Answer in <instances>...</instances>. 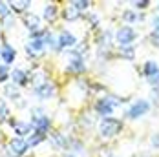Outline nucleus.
Here are the masks:
<instances>
[{
  "label": "nucleus",
  "instance_id": "obj_1",
  "mask_svg": "<svg viewBox=\"0 0 159 157\" xmlns=\"http://www.w3.org/2000/svg\"><path fill=\"white\" fill-rule=\"evenodd\" d=\"M123 130V123L119 119H113V117H104L101 123H99V133L101 137L104 139H111V137H117Z\"/></svg>",
  "mask_w": 159,
  "mask_h": 157
},
{
  "label": "nucleus",
  "instance_id": "obj_2",
  "mask_svg": "<svg viewBox=\"0 0 159 157\" xmlns=\"http://www.w3.org/2000/svg\"><path fill=\"white\" fill-rule=\"evenodd\" d=\"M121 104V99L115 97V95H104L102 99H99L95 102V113H99L102 119L104 117H110L113 110Z\"/></svg>",
  "mask_w": 159,
  "mask_h": 157
},
{
  "label": "nucleus",
  "instance_id": "obj_3",
  "mask_svg": "<svg viewBox=\"0 0 159 157\" xmlns=\"http://www.w3.org/2000/svg\"><path fill=\"white\" fill-rule=\"evenodd\" d=\"M31 124L35 128V132H40V133L48 135V132L51 130V119L44 113L42 108H33L31 110Z\"/></svg>",
  "mask_w": 159,
  "mask_h": 157
},
{
  "label": "nucleus",
  "instance_id": "obj_4",
  "mask_svg": "<svg viewBox=\"0 0 159 157\" xmlns=\"http://www.w3.org/2000/svg\"><path fill=\"white\" fill-rule=\"evenodd\" d=\"M150 111V101L146 99H137L134 101L126 110V117L128 119H141L143 115H146Z\"/></svg>",
  "mask_w": 159,
  "mask_h": 157
},
{
  "label": "nucleus",
  "instance_id": "obj_5",
  "mask_svg": "<svg viewBox=\"0 0 159 157\" xmlns=\"http://www.w3.org/2000/svg\"><path fill=\"white\" fill-rule=\"evenodd\" d=\"M30 150L28 141L22 137H11L7 142V155L9 157H22L26 155V152Z\"/></svg>",
  "mask_w": 159,
  "mask_h": 157
},
{
  "label": "nucleus",
  "instance_id": "obj_6",
  "mask_svg": "<svg viewBox=\"0 0 159 157\" xmlns=\"http://www.w3.org/2000/svg\"><path fill=\"white\" fill-rule=\"evenodd\" d=\"M33 92H35V97H37V99L48 101V99H53V97H55V86H53L49 80H40L39 84H35Z\"/></svg>",
  "mask_w": 159,
  "mask_h": 157
},
{
  "label": "nucleus",
  "instance_id": "obj_7",
  "mask_svg": "<svg viewBox=\"0 0 159 157\" xmlns=\"http://www.w3.org/2000/svg\"><path fill=\"white\" fill-rule=\"evenodd\" d=\"M113 38H115L117 44H121V46H130V44L137 38V33L134 31V28H130V26H123V28H119V29L115 31Z\"/></svg>",
  "mask_w": 159,
  "mask_h": 157
},
{
  "label": "nucleus",
  "instance_id": "obj_8",
  "mask_svg": "<svg viewBox=\"0 0 159 157\" xmlns=\"http://www.w3.org/2000/svg\"><path fill=\"white\" fill-rule=\"evenodd\" d=\"M9 126L15 130L16 137H22V139H24L26 135H31L33 132H35L31 121L28 123V121H15V119H11V121H9Z\"/></svg>",
  "mask_w": 159,
  "mask_h": 157
},
{
  "label": "nucleus",
  "instance_id": "obj_9",
  "mask_svg": "<svg viewBox=\"0 0 159 157\" xmlns=\"http://www.w3.org/2000/svg\"><path fill=\"white\" fill-rule=\"evenodd\" d=\"M0 59H2V62L6 64H11V62H15V59H16V49L7 40H4L2 44H0Z\"/></svg>",
  "mask_w": 159,
  "mask_h": 157
},
{
  "label": "nucleus",
  "instance_id": "obj_10",
  "mask_svg": "<svg viewBox=\"0 0 159 157\" xmlns=\"http://www.w3.org/2000/svg\"><path fill=\"white\" fill-rule=\"evenodd\" d=\"M68 71H71V73H75V75H77V73H82V71H86V64H84V59L70 51V62H68Z\"/></svg>",
  "mask_w": 159,
  "mask_h": 157
},
{
  "label": "nucleus",
  "instance_id": "obj_11",
  "mask_svg": "<svg viewBox=\"0 0 159 157\" xmlns=\"http://www.w3.org/2000/svg\"><path fill=\"white\" fill-rule=\"evenodd\" d=\"M11 80H13V84L15 86H28L30 84V80H31V75L26 71V70H20V68H15L13 71H11Z\"/></svg>",
  "mask_w": 159,
  "mask_h": 157
},
{
  "label": "nucleus",
  "instance_id": "obj_12",
  "mask_svg": "<svg viewBox=\"0 0 159 157\" xmlns=\"http://www.w3.org/2000/svg\"><path fill=\"white\" fill-rule=\"evenodd\" d=\"M22 22H24V26H26L31 33L39 31V29H40V24H42L40 16L35 15V13H28V15L24 16V20H22Z\"/></svg>",
  "mask_w": 159,
  "mask_h": 157
},
{
  "label": "nucleus",
  "instance_id": "obj_13",
  "mask_svg": "<svg viewBox=\"0 0 159 157\" xmlns=\"http://www.w3.org/2000/svg\"><path fill=\"white\" fill-rule=\"evenodd\" d=\"M49 142L53 148H59V150H68L70 148V137H66L64 133H53L49 137Z\"/></svg>",
  "mask_w": 159,
  "mask_h": 157
},
{
  "label": "nucleus",
  "instance_id": "obj_14",
  "mask_svg": "<svg viewBox=\"0 0 159 157\" xmlns=\"http://www.w3.org/2000/svg\"><path fill=\"white\" fill-rule=\"evenodd\" d=\"M42 16L46 22H55L57 16H59V7L55 4H46L44 9H42Z\"/></svg>",
  "mask_w": 159,
  "mask_h": 157
},
{
  "label": "nucleus",
  "instance_id": "obj_15",
  "mask_svg": "<svg viewBox=\"0 0 159 157\" xmlns=\"http://www.w3.org/2000/svg\"><path fill=\"white\" fill-rule=\"evenodd\" d=\"M7 6H9V9L15 11V13H24V11L30 9L31 2H30V0H16V2H7Z\"/></svg>",
  "mask_w": 159,
  "mask_h": 157
},
{
  "label": "nucleus",
  "instance_id": "obj_16",
  "mask_svg": "<svg viewBox=\"0 0 159 157\" xmlns=\"http://www.w3.org/2000/svg\"><path fill=\"white\" fill-rule=\"evenodd\" d=\"M79 16H80V13L75 9V7H71L70 4L62 9V18L66 20V22H75V20H79Z\"/></svg>",
  "mask_w": 159,
  "mask_h": 157
},
{
  "label": "nucleus",
  "instance_id": "obj_17",
  "mask_svg": "<svg viewBox=\"0 0 159 157\" xmlns=\"http://www.w3.org/2000/svg\"><path fill=\"white\" fill-rule=\"evenodd\" d=\"M4 95H6L7 99L18 101V99H20V90H18V86H15V84L11 82V84H6V86H4Z\"/></svg>",
  "mask_w": 159,
  "mask_h": 157
},
{
  "label": "nucleus",
  "instance_id": "obj_18",
  "mask_svg": "<svg viewBox=\"0 0 159 157\" xmlns=\"http://www.w3.org/2000/svg\"><path fill=\"white\" fill-rule=\"evenodd\" d=\"M157 71H159L157 62H154V61H148V62H144V66H143V73H144V77H146V78L154 77Z\"/></svg>",
  "mask_w": 159,
  "mask_h": 157
},
{
  "label": "nucleus",
  "instance_id": "obj_19",
  "mask_svg": "<svg viewBox=\"0 0 159 157\" xmlns=\"http://www.w3.org/2000/svg\"><path fill=\"white\" fill-rule=\"evenodd\" d=\"M44 139H46V135H44V133H40V132H33L31 135H30V139H26V141H28V146L33 148V146L40 144Z\"/></svg>",
  "mask_w": 159,
  "mask_h": 157
},
{
  "label": "nucleus",
  "instance_id": "obj_20",
  "mask_svg": "<svg viewBox=\"0 0 159 157\" xmlns=\"http://www.w3.org/2000/svg\"><path fill=\"white\" fill-rule=\"evenodd\" d=\"M119 55H121L123 59L132 61V59L135 57V47H134V46H123L121 49H119Z\"/></svg>",
  "mask_w": 159,
  "mask_h": 157
},
{
  "label": "nucleus",
  "instance_id": "obj_21",
  "mask_svg": "<svg viewBox=\"0 0 159 157\" xmlns=\"http://www.w3.org/2000/svg\"><path fill=\"white\" fill-rule=\"evenodd\" d=\"M70 6H71V7H75V9L80 13V11L90 9V6H92V4H90V2H86V0H73V2H70Z\"/></svg>",
  "mask_w": 159,
  "mask_h": 157
},
{
  "label": "nucleus",
  "instance_id": "obj_22",
  "mask_svg": "<svg viewBox=\"0 0 159 157\" xmlns=\"http://www.w3.org/2000/svg\"><path fill=\"white\" fill-rule=\"evenodd\" d=\"M123 20L128 22V24H134V22H137V20H139V16H137V13H135L134 9H126V11L123 13Z\"/></svg>",
  "mask_w": 159,
  "mask_h": 157
},
{
  "label": "nucleus",
  "instance_id": "obj_23",
  "mask_svg": "<svg viewBox=\"0 0 159 157\" xmlns=\"http://www.w3.org/2000/svg\"><path fill=\"white\" fill-rule=\"evenodd\" d=\"M9 77H11L9 66H6V64H0V84H4V82H6Z\"/></svg>",
  "mask_w": 159,
  "mask_h": 157
},
{
  "label": "nucleus",
  "instance_id": "obj_24",
  "mask_svg": "<svg viewBox=\"0 0 159 157\" xmlns=\"http://www.w3.org/2000/svg\"><path fill=\"white\" fill-rule=\"evenodd\" d=\"M7 117H9V108H7V104H6L4 101H0V124H2Z\"/></svg>",
  "mask_w": 159,
  "mask_h": 157
},
{
  "label": "nucleus",
  "instance_id": "obj_25",
  "mask_svg": "<svg viewBox=\"0 0 159 157\" xmlns=\"http://www.w3.org/2000/svg\"><path fill=\"white\" fill-rule=\"evenodd\" d=\"M9 13H11V9H9V6H7V2H0V18H2V20L9 18Z\"/></svg>",
  "mask_w": 159,
  "mask_h": 157
},
{
  "label": "nucleus",
  "instance_id": "obj_26",
  "mask_svg": "<svg viewBox=\"0 0 159 157\" xmlns=\"http://www.w3.org/2000/svg\"><path fill=\"white\" fill-rule=\"evenodd\" d=\"M150 42H152L156 47H159V29H154V31H152V35H150Z\"/></svg>",
  "mask_w": 159,
  "mask_h": 157
},
{
  "label": "nucleus",
  "instance_id": "obj_27",
  "mask_svg": "<svg viewBox=\"0 0 159 157\" xmlns=\"http://www.w3.org/2000/svg\"><path fill=\"white\" fill-rule=\"evenodd\" d=\"M148 4H150L148 0H139V2H134V6H135L137 9H146V7H148Z\"/></svg>",
  "mask_w": 159,
  "mask_h": 157
},
{
  "label": "nucleus",
  "instance_id": "obj_28",
  "mask_svg": "<svg viewBox=\"0 0 159 157\" xmlns=\"http://www.w3.org/2000/svg\"><path fill=\"white\" fill-rule=\"evenodd\" d=\"M148 82H150L152 86H156V88H157V86H159V71L156 73V75H154V77H150V78H148Z\"/></svg>",
  "mask_w": 159,
  "mask_h": 157
},
{
  "label": "nucleus",
  "instance_id": "obj_29",
  "mask_svg": "<svg viewBox=\"0 0 159 157\" xmlns=\"http://www.w3.org/2000/svg\"><path fill=\"white\" fill-rule=\"evenodd\" d=\"M152 146H154V148H159V133H156V135L152 137Z\"/></svg>",
  "mask_w": 159,
  "mask_h": 157
},
{
  "label": "nucleus",
  "instance_id": "obj_30",
  "mask_svg": "<svg viewBox=\"0 0 159 157\" xmlns=\"http://www.w3.org/2000/svg\"><path fill=\"white\" fill-rule=\"evenodd\" d=\"M90 22H92V26H97L99 24V20H97L95 15H90Z\"/></svg>",
  "mask_w": 159,
  "mask_h": 157
},
{
  "label": "nucleus",
  "instance_id": "obj_31",
  "mask_svg": "<svg viewBox=\"0 0 159 157\" xmlns=\"http://www.w3.org/2000/svg\"><path fill=\"white\" fill-rule=\"evenodd\" d=\"M154 29H159V16L154 18Z\"/></svg>",
  "mask_w": 159,
  "mask_h": 157
},
{
  "label": "nucleus",
  "instance_id": "obj_32",
  "mask_svg": "<svg viewBox=\"0 0 159 157\" xmlns=\"http://www.w3.org/2000/svg\"><path fill=\"white\" fill-rule=\"evenodd\" d=\"M62 157H77V155H75V154H73V152H66V154H64Z\"/></svg>",
  "mask_w": 159,
  "mask_h": 157
},
{
  "label": "nucleus",
  "instance_id": "obj_33",
  "mask_svg": "<svg viewBox=\"0 0 159 157\" xmlns=\"http://www.w3.org/2000/svg\"><path fill=\"white\" fill-rule=\"evenodd\" d=\"M157 9H159V4H157Z\"/></svg>",
  "mask_w": 159,
  "mask_h": 157
},
{
  "label": "nucleus",
  "instance_id": "obj_34",
  "mask_svg": "<svg viewBox=\"0 0 159 157\" xmlns=\"http://www.w3.org/2000/svg\"><path fill=\"white\" fill-rule=\"evenodd\" d=\"M141 157H146V155H141Z\"/></svg>",
  "mask_w": 159,
  "mask_h": 157
}]
</instances>
